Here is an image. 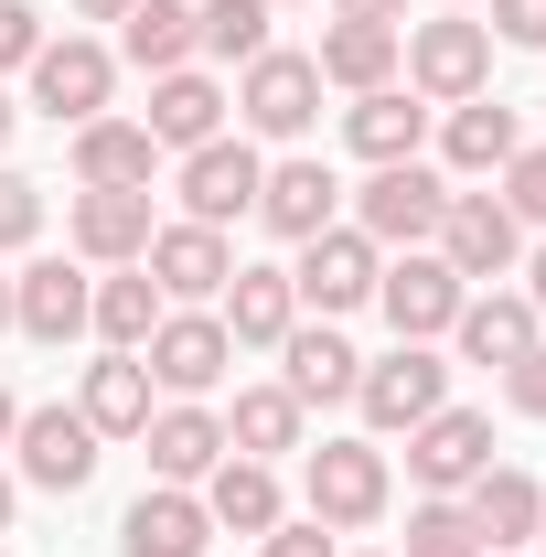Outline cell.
<instances>
[{"instance_id":"obj_11","label":"cell","mask_w":546,"mask_h":557,"mask_svg":"<svg viewBox=\"0 0 546 557\" xmlns=\"http://www.w3.org/2000/svg\"><path fill=\"white\" fill-rule=\"evenodd\" d=\"M258 183H269V161H258L247 139H204V150H183V214H194V225L258 214Z\"/></svg>"},{"instance_id":"obj_18","label":"cell","mask_w":546,"mask_h":557,"mask_svg":"<svg viewBox=\"0 0 546 557\" xmlns=\"http://www.w3.org/2000/svg\"><path fill=\"white\" fill-rule=\"evenodd\" d=\"M139 129L161 139V150H204V139H225V86L214 75H150V119Z\"/></svg>"},{"instance_id":"obj_24","label":"cell","mask_w":546,"mask_h":557,"mask_svg":"<svg viewBox=\"0 0 546 557\" xmlns=\"http://www.w3.org/2000/svg\"><path fill=\"white\" fill-rule=\"evenodd\" d=\"M214 322H225V344H278V333L300 322V289H289V269H236Z\"/></svg>"},{"instance_id":"obj_45","label":"cell","mask_w":546,"mask_h":557,"mask_svg":"<svg viewBox=\"0 0 546 557\" xmlns=\"http://www.w3.org/2000/svg\"><path fill=\"white\" fill-rule=\"evenodd\" d=\"M11 429H22V408H11V386H0V440H11Z\"/></svg>"},{"instance_id":"obj_13","label":"cell","mask_w":546,"mask_h":557,"mask_svg":"<svg viewBox=\"0 0 546 557\" xmlns=\"http://www.w3.org/2000/svg\"><path fill=\"white\" fill-rule=\"evenodd\" d=\"M225 278H236L225 225H194V214H183V225H161V236H150V289H161V300H214Z\"/></svg>"},{"instance_id":"obj_34","label":"cell","mask_w":546,"mask_h":557,"mask_svg":"<svg viewBox=\"0 0 546 557\" xmlns=\"http://www.w3.org/2000/svg\"><path fill=\"white\" fill-rule=\"evenodd\" d=\"M194 44L225 54V65H258L269 54V0H204L194 11Z\"/></svg>"},{"instance_id":"obj_14","label":"cell","mask_w":546,"mask_h":557,"mask_svg":"<svg viewBox=\"0 0 546 557\" xmlns=\"http://www.w3.org/2000/svg\"><path fill=\"white\" fill-rule=\"evenodd\" d=\"M150 161H161V139L139 119H86L75 129V183L86 194H150Z\"/></svg>"},{"instance_id":"obj_29","label":"cell","mask_w":546,"mask_h":557,"mask_svg":"<svg viewBox=\"0 0 546 557\" xmlns=\"http://www.w3.org/2000/svg\"><path fill=\"white\" fill-rule=\"evenodd\" d=\"M343 139H353L364 161H418L429 108H418V97H397V86H364V97H353V119H343Z\"/></svg>"},{"instance_id":"obj_49","label":"cell","mask_w":546,"mask_h":557,"mask_svg":"<svg viewBox=\"0 0 546 557\" xmlns=\"http://www.w3.org/2000/svg\"><path fill=\"white\" fill-rule=\"evenodd\" d=\"M536 547H546V525H536Z\"/></svg>"},{"instance_id":"obj_22","label":"cell","mask_w":546,"mask_h":557,"mask_svg":"<svg viewBox=\"0 0 546 557\" xmlns=\"http://www.w3.org/2000/svg\"><path fill=\"white\" fill-rule=\"evenodd\" d=\"M139 440H150V472H161V483H204L214 461H225V418H204L194 397H183V408H161Z\"/></svg>"},{"instance_id":"obj_42","label":"cell","mask_w":546,"mask_h":557,"mask_svg":"<svg viewBox=\"0 0 546 557\" xmlns=\"http://www.w3.org/2000/svg\"><path fill=\"white\" fill-rule=\"evenodd\" d=\"M343 22H397V0H333Z\"/></svg>"},{"instance_id":"obj_16","label":"cell","mask_w":546,"mask_h":557,"mask_svg":"<svg viewBox=\"0 0 546 557\" xmlns=\"http://www.w3.org/2000/svg\"><path fill=\"white\" fill-rule=\"evenodd\" d=\"M86 300H97V289H86L65 258H33V269L11 278V322H22L33 344H75V333H86Z\"/></svg>"},{"instance_id":"obj_37","label":"cell","mask_w":546,"mask_h":557,"mask_svg":"<svg viewBox=\"0 0 546 557\" xmlns=\"http://www.w3.org/2000/svg\"><path fill=\"white\" fill-rule=\"evenodd\" d=\"M33 225H44V183L0 172V247H33Z\"/></svg>"},{"instance_id":"obj_23","label":"cell","mask_w":546,"mask_h":557,"mask_svg":"<svg viewBox=\"0 0 546 557\" xmlns=\"http://www.w3.org/2000/svg\"><path fill=\"white\" fill-rule=\"evenodd\" d=\"M119 54H129L139 75H183L204 44H194V11L183 0H129L119 11Z\"/></svg>"},{"instance_id":"obj_9","label":"cell","mask_w":546,"mask_h":557,"mask_svg":"<svg viewBox=\"0 0 546 557\" xmlns=\"http://www.w3.org/2000/svg\"><path fill=\"white\" fill-rule=\"evenodd\" d=\"M139 364H150V386H172V397H204L214 375L236 364V344H225V322H214V311H161V333L139 344Z\"/></svg>"},{"instance_id":"obj_2","label":"cell","mask_w":546,"mask_h":557,"mask_svg":"<svg viewBox=\"0 0 546 557\" xmlns=\"http://www.w3.org/2000/svg\"><path fill=\"white\" fill-rule=\"evenodd\" d=\"M375 300H386V322H397V344H429V333H450V322H461V300H472V278L450 269V258H429V247H408L397 269H375Z\"/></svg>"},{"instance_id":"obj_35","label":"cell","mask_w":546,"mask_h":557,"mask_svg":"<svg viewBox=\"0 0 546 557\" xmlns=\"http://www.w3.org/2000/svg\"><path fill=\"white\" fill-rule=\"evenodd\" d=\"M408 557H482V536H472V515L450 504V493H429L408 515Z\"/></svg>"},{"instance_id":"obj_28","label":"cell","mask_w":546,"mask_h":557,"mask_svg":"<svg viewBox=\"0 0 546 557\" xmlns=\"http://www.w3.org/2000/svg\"><path fill=\"white\" fill-rule=\"evenodd\" d=\"M204 515H214V525H236V536H269V525H278V472H269V461H247V450H225V461L204 472Z\"/></svg>"},{"instance_id":"obj_6","label":"cell","mask_w":546,"mask_h":557,"mask_svg":"<svg viewBox=\"0 0 546 557\" xmlns=\"http://www.w3.org/2000/svg\"><path fill=\"white\" fill-rule=\"evenodd\" d=\"M289 289L333 322V311H364L375 300V236H353V225H322V236H300V269Z\"/></svg>"},{"instance_id":"obj_30","label":"cell","mask_w":546,"mask_h":557,"mask_svg":"<svg viewBox=\"0 0 546 557\" xmlns=\"http://www.w3.org/2000/svg\"><path fill=\"white\" fill-rule=\"evenodd\" d=\"M311 65H322V86H353V97L386 86V75H397V22H333Z\"/></svg>"},{"instance_id":"obj_25","label":"cell","mask_w":546,"mask_h":557,"mask_svg":"<svg viewBox=\"0 0 546 557\" xmlns=\"http://www.w3.org/2000/svg\"><path fill=\"white\" fill-rule=\"evenodd\" d=\"M536 300H514V289H482V300H461V322H450V333H461V354H472V364H514V354H536Z\"/></svg>"},{"instance_id":"obj_12","label":"cell","mask_w":546,"mask_h":557,"mask_svg":"<svg viewBox=\"0 0 546 557\" xmlns=\"http://www.w3.org/2000/svg\"><path fill=\"white\" fill-rule=\"evenodd\" d=\"M11 450H22V483H44V493L97 483V429H86V408H33L11 429Z\"/></svg>"},{"instance_id":"obj_40","label":"cell","mask_w":546,"mask_h":557,"mask_svg":"<svg viewBox=\"0 0 546 557\" xmlns=\"http://www.w3.org/2000/svg\"><path fill=\"white\" fill-rule=\"evenodd\" d=\"M258 557H343V547H333V525H269Z\"/></svg>"},{"instance_id":"obj_44","label":"cell","mask_w":546,"mask_h":557,"mask_svg":"<svg viewBox=\"0 0 546 557\" xmlns=\"http://www.w3.org/2000/svg\"><path fill=\"white\" fill-rule=\"evenodd\" d=\"M525 300H536V311H546V247H536V278H525Z\"/></svg>"},{"instance_id":"obj_39","label":"cell","mask_w":546,"mask_h":557,"mask_svg":"<svg viewBox=\"0 0 546 557\" xmlns=\"http://www.w3.org/2000/svg\"><path fill=\"white\" fill-rule=\"evenodd\" d=\"M504 397H514V408H525V418H546V344L504 364Z\"/></svg>"},{"instance_id":"obj_4","label":"cell","mask_w":546,"mask_h":557,"mask_svg":"<svg viewBox=\"0 0 546 557\" xmlns=\"http://www.w3.org/2000/svg\"><path fill=\"white\" fill-rule=\"evenodd\" d=\"M408 472L429 493H472L482 472H493V418L482 408H429L408 429Z\"/></svg>"},{"instance_id":"obj_7","label":"cell","mask_w":546,"mask_h":557,"mask_svg":"<svg viewBox=\"0 0 546 557\" xmlns=\"http://www.w3.org/2000/svg\"><path fill=\"white\" fill-rule=\"evenodd\" d=\"M439 397H450V364H439L429 344H397L386 364H364V375H353V408H364V429H418Z\"/></svg>"},{"instance_id":"obj_38","label":"cell","mask_w":546,"mask_h":557,"mask_svg":"<svg viewBox=\"0 0 546 557\" xmlns=\"http://www.w3.org/2000/svg\"><path fill=\"white\" fill-rule=\"evenodd\" d=\"M33 54H44V11L0 0V75H11V65H33Z\"/></svg>"},{"instance_id":"obj_1","label":"cell","mask_w":546,"mask_h":557,"mask_svg":"<svg viewBox=\"0 0 546 557\" xmlns=\"http://www.w3.org/2000/svg\"><path fill=\"white\" fill-rule=\"evenodd\" d=\"M439 214H450V183H439L429 161H375V183L353 194V236H375V247H429Z\"/></svg>"},{"instance_id":"obj_21","label":"cell","mask_w":546,"mask_h":557,"mask_svg":"<svg viewBox=\"0 0 546 557\" xmlns=\"http://www.w3.org/2000/svg\"><path fill=\"white\" fill-rule=\"evenodd\" d=\"M150 194H75V247L97 258V269H129V258H150Z\"/></svg>"},{"instance_id":"obj_10","label":"cell","mask_w":546,"mask_h":557,"mask_svg":"<svg viewBox=\"0 0 546 557\" xmlns=\"http://www.w3.org/2000/svg\"><path fill=\"white\" fill-rule=\"evenodd\" d=\"M408 75H418V97H450V108H461V97H482V75H493V33L461 22V11H450V22H418L408 33Z\"/></svg>"},{"instance_id":"obj_36","label":"cell","mask_w":546,"mask_h":557,"mask_svg":"<svg viewBox=\"0 0 546 557\" xmlns=\"http://www.w3.org/2000/svg\"><path fill=\"white\" fill-rule=\"evenodd\" d=\"M493 205L514 214V225H546V150H514V161H504V194H493Z\"/></svg>"},{"instance_id":"obj_46","label":"cell","mask_w":546,"mask_h":557,"mask_svg":"<svg viewBox=\"0 0 546 557\" xmlns=\"http://www.w3.org/2000/svg\"><path fill=\"white\" fill-rule=\"evenodd\" d=\"M11 119H22V108H11V97H0V150H11Z\"/></svg>"},{"instance_id":"obj_31","label":"cell","mask_w":546,"mask_h":557,"mask_svg":"<svg viewBox=\"0 0 546 557\" xmlns=\"http://www.w3.org/2000/svg\"><path fill=\"white\" fill-rule=\"evenodd\" d=\"M439 150H450V172H504L514 161V108L504 97H461L450 129H439Z\"/></svg>"},{"instance_id":"obj_20","label":"cell","mask_w":546,"mask_h":557,"mask_svg":"<svg viewBox=\"0 0 546 557\" xmlns=\"http://www.w3.org/2000/svg\"><path fill=\"white\" fill-rule=\"evenodd\" d=\"M333 205H343V183L322 172V161H278L269 183H258V225H269V236H289V247H300V236H322V225H333Z\"/></svg>"},{"instance_id":"obj_27","label":"cell","mask_w":546,"mask_h":557,"mask_svg":"<svg viewBox=\"0 0 546 557\" xmlns=\"http://www.w3.org/2000/svg\"><path fill=\"white\" fill-rule=\"evenodd\" d=\"M461 515H472V536H482V547H536L546 493H536V472H482Z\"/></svg>"},{"instance_id":"obj_15","label":"cell","mask_w":546,"mask_h":557,"mask_svg":"<svg viewBox=\"0 0 546 557\" xmlns=\"http://www.w3.org/2000/svg\"><path fill=\"white\" fill-rule=\"evenodd\" d=\"M119 547H129V557H204L214 547V515L183 483H161V493H139L129 515H119Z\"/></svg>"},{"instance_id":"obj_32","label":"cell","mask_w":546,"mask_h":557,"mask_svg":"<svg viewBox=\"0 0 546 557\" xmlns=\"http://www.w3.org/2000/svg\"><path fill=\"white\" fill-rule=\"evenodd\" d=\"M161 311H172V300L150 289V269L139 278H97V300H86V322L108 333V354H139L150 333H161Z\"/></svg>"},{"instance_id":"obj_33","label":"cell","mask_w":546,"mask_h":557,"mask_svg":"<svg viewBox=\"0 0 546 557\" xmlns=\"http://www.w3.org/2000/svg\"><path fill=\"white\" fill-rule=\"evenodd\" d=\"M225 450H247V461L300 450V397H289V386H247V397H236V418H225Z\"/></svg>"},{"instance_id":"obj_3","label":"cell","mask_w":546,"mask_h":557,"mask_svg":"<svg viewBox=\"0 0 546 557\" xmlns=\"http://www.w3.org/2000/svg\"><path fill=\"white\" fill-rule=\"evenodd\" d=\"M236 119H247L258 139H300L311 119H322V65L269 44V54L247 65V86H236Z\"/></svg>"},{"instance_id":"obj_19","label":"cell","mask_w":546,"mask_h":557,"mask_svg":"<svg viewBox=\"0 0 546 557\" xmlns=\"http://www.w3.org/2000/svg\"><path fill=\"white\" fill-rule=\"evenodd\" d=\"M439 258L461 278H504L514 269V214L493 205V194H450V214H439Z\"/></svg>"},{"instance_id":"obj_41","label":"cell","mask_w":546,"mask_h":557,"mask_svg":"<svg viewBox=\"0 0 546 557\" xmlns=\"http://www.w3.org/2000/svg\"><path fill=\"white\" fill-rule=\"evenodd\" d=\"M482 33H504V44H546V0H493Z\"/></svg>"},{"instance_id":"obj_8","label":"cell","mask_w":546,"mask_h":557,"mask_svg":"<svg viewBox=\"0 0 546 557\" xmlns=\"http://www.w3.org/2000/svg\"><path fill=\"white\" fill-rule=\"evenodd\" d=\"M108 86H119V65H108V44H54L44 33V54H33V108L44 119H65V129H86V119H108Z\"/></svg>"},{"instance_id":"obj_17","label":"cell","mask_w":546,"mask_h":557,"mask_svg":"<svg viewBox=\"0 0 546 557\" xmlns=\"http://www.w3.org/2000/svg\"><path fill=\"white\" fill-rule=\"evenodd\" d=\"M278 364H289V375H278V386H289V397H300V408H333V397H353V375H364V354L343 344L333 322H311V333H300V322H289V333H278Z\"/></svg>"},{"instance_id":"obj_48","label":"cell","mask_w":546,"mask_h":557,"mask_svg":"<svg viewBox=\"0 0 546 557\" xmlns=\"http://www.w3.org/2000/svg\"><path fill=\"white\" fill-rule=\"evenodd\" d=\"M0 525H11V472H0Z\"/></svg>"},{"instance_id":"obj_26","label":"cell","mask_w":546,"mask_h":557,"mask_svg":"<svg viewBox=\"0 0 546 557\" xmlns=\"http://www.w3.org/2000/svg\"><path fill=\"white\" fill-rule=\"evenodd\" d=\"M75 408H86L97 440H139V429H150V364H139V354L86 364V397H75Z\"/></svg>"},{"instance_id":"obj_47","label":"cell","mask_w":546,"mask_h":557,"mask_svg":"<svg viewBox=\"0 0 546 557\" xmlns=\"http://www.w3.org/2000/svg\"><path fill=\"white\" fill-rule=\"evenodd\" d=\"M0 333H11V278H0Z\"/></svg>"},{"instance_id":"obj_50","label":"cell","mask_w":546,"mask_h":557,"mask_svg":"<svg viewBox=\"0 0 546 557\" xmlns=\"http://www.w3.org/2000/svg\"><path fill=\"white\" fill-rule=\"evenodd\" d=\"M269 11H278V0H269Z\"/></svg>"},{"instance_id":"obj_43","label":"cell","mask_w":546,"mask_h":557,"mask_svg":"<svg viewBox=\"0 0 546 557\" xmlns=\"http://www.w3.org/2000/svg\"><path fill=\"white\" fill-rule=\"evenodd\" d=\"M75 11H86V22H119V11H129V0H75Z\"/></svg>"},{"instance_id":"obj_5","label":"cell","mask_w":546,"mask_h":557,"mask_svg":"<svg viewBox=\"0 0 546 557\" xmlns=\"http://www.w3.org/2000/svg\"><path fill=\"white\" fill-rule=\"evenodd\" d=\"M386 515V450L375 440H322L311 450V525H375Z\"/></svg>"}]
</instances>
